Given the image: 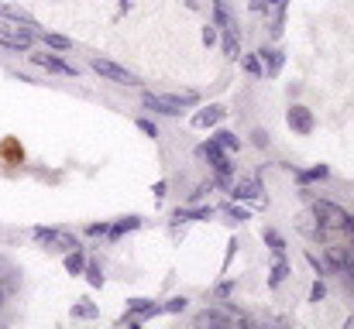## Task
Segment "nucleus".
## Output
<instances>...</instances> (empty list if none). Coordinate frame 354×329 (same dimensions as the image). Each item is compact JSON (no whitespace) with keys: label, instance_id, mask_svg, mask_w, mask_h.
Wrapping results in <instances>:
<instances>
[{"label":"nucleus","instance_id":"c756f323","mask_svg":"<svg viewBox=\"0 0 354 329\" xmlns=\"http://www.w3.org/2000/svg\"><path fill=\"white\" fill-rule=\"evenodd\" d=\"M134 123H138V130H141V134H148V137H158V123H155V120H148V117H138Z\"/></svg>","mask_w":354,"mask_h":329},{"label":"nucleus","instance_id":"2eb2a0df","mask_svg":"<svg viewBox=\"0 0 354 329\" xmlns=\"http://www.w3.org/2000/svg\"><path fill=\"white\" fill-rule=\"evenodd\" d=\"M127 312H131L134 319H151V316L162 312V306L151 302V299H127Z\"/></svg>","mask_w":354,"mask_h":329},{"label":"nucleus","instance_id":"4468645a","mask_svg":"<svg viewBox=\"0 0 354 329\" xmlns=\"http://www.w3.org/2000/svg\"><path fill=\"white\" fill-rule=\"evenodd\" d=\"M231 196L241 199V203H254L261 196V186H258V179H237L231 186Z\"/></svg>","mask_w":354,"mask_h":329},{"label":"nucleus","instance_id":"f8f14e48","mask_svg":"<svg viewBox=\"0 0 354 329\" xmlns=\"http://www.w3.org/2000/svg\"><path fill=\"white\" fill-rule=\"evenodd\" d=\"M258 59H261V69H265V76L272 79V76H279V72H282L286 52H282V48H258Z\"/></svg>","mask_w":354,"mask_h":329},{"label":"nucleus","instance_id":"ddd939ff","mask_svg":"<svg viewBox=\"0 0 354 329\" xmlns=\"http://www.w3.org/2000/svg\"><path fill=\"white\" fill-rule=\"evenodd\" d=\"M286 123H289L296 134H310V130H313V113H310L306 107H289Z\"/></svg>","mask_w":354,"mask_h":329},{"label":"nucleus","instance_id":"a19ab883","mask_svg":"<svg viewBox=\"0 0 354 329\" xmlns=\"http://www.w3.org/2000/svg\"><path fill=\"white\" fill-rule=\"evenodd\" d=\"M265 3H268V7H282L286 0H265Z\"/></svg>","mask_w":354,"mask_h":329},{"label":"nucleus","instance_id":"a211bd4d","mask_svg":"<svg viewBox=\"0 0 354 329\" xmlns=\"http://www.w3.org/2000/svg\"><path fill=\"white\" fill-rule=\"evenodd\" d=\"M261 240H265V247H268L275 257H286V240H282L279 230H261Z\"/></svg>","mask_w":354,"mask_h":329},{"label":"nucleus","instance_id":"a878e982","mask_svg":"<svg viewBox=\"0 0 354 329\" xmlns=\"http://www.w3.org/2000/svg\"><path fill=\"white\" fill-rule=\"evenodd\" d=\"M83 275H86V281H90L93 288H104V268H100L97 261H90V264L83 268Z\"/></svg>","mask_w":354,"mask_h":329},{"label":"nucleus","instance_id":"6ab92c4d","mask_svg":"<svg viewBox=\"0 0 354 329\" xmlns=\"http://www.w3.org/2000/svg\"><path fill=\"white\" fill-rule=\"evenodd\" d=\"M286 278H289V261H286V257H275V264H272V271H268V288H279Z\"/></svg>","mask_w":354,"mask_h":329},{"label":"nucleus","instance_id":"412c9836","mask_svg":"<svg viewBox=\"0 0 354 329\" xmlns=\"http://www.w3.org/2000/svg\"><path fill=\"white\" fill-rule=\"evenodd\" d=\"M292 175H296V179L306 186V182H324V179L330 175V168H327V165H317V168H306V172H299V168H296Z\"/></svg>","mask_w":354,"mask_h":329},{"label":"nucleus","instance_id":"5701e85b","mask_svg":"<svg viewBox=\"0 0 354 329\" xmlns=\"http://www.w3.org/2000/svg\"><path fill=\"white\" fill-rule=\"evenodd\" d=\"M214 24L217 28H224V31H234V21H231V10L221 3V0H214Z\"/></svg>","mask_w":354,"mask_h":329},{"label":"nucleus","instance_id":"4c0bfd02","mask_svg":"<svg viewBox=\"0 0 354 329\" xmlns=\"http://www.w3.org/2000/svg\"><path fill=\"white\" fill-rule=\"evenodd\" d=\"M341 230H344V233L351 237V247H354V217H351V213L344 217V226H341Z\"/></svg>","mask_w":354,"mask_h":329},{"label":"nucleus","instance_id":"58836bf2","mask_svg":"<svg viewBox=\"0 0 354 329\" xmlns=\"http://www.w3.org/2000/svg\"><path fill=\"white\" fill-rule=\"evenodd\" d=\"M165 192H169V182H155V196H158V199H162V196H165Z\"/></svg>","mask_w":354,"mask_h":329},{"label":"nucleus","instance_id":"473e14b6","mask_svg":"<svg viewBox=\"0 0 354 329\" xmlns=\"http://www.w3.org/2000/svg\"><path fill=\"white\" fill-rule=\"evenodd\" d=\"M217 41H221V34H217V24H207V28H203V45H207V48H214Z\"/></svg>","mask_w":354,"mask_h":329},{"label":"nucleus","instance_id":"9d476101","mask_svg":"<svg viewBox=\"0 0 354 329\" xmlns=\"http://www.w3.org/2000/svg\"><path fill=\"white\" fill-rule=\"evenodd\" d=\"M224 113H227L224 107L210 103V107H203V110L193 113V127H196V130H210V127H217V123L224 120Z\"/></svg>","mask_w":354,"mask_h":329},{"label":"nucleus","instance_id":"ea45409f","mask_svg":"<svg viewBox=\"0 0 354 329\" xmlns=\"http://www.w3.org/2000/svg\"><path fill=\"white\" fill-rule=\"evenodd\" d=\"M251 10L261 14V10H268V3H265V0H251Z\"/></svg>","mask_w":354,"mask_h":329},{"label":"nucleus","instance_id":"0eeeda50","mask_svg":"<svg viewBox=\"0 0 354 329\" xmlns=\"http://www.w3.org/2000/svg\"><path fill=\"white\" fill-rule=\"evenodd\" d=\"M31 59V66H38V69H45V72H59V76H80V66H73V62H66V59H59V55H48V52H35V55H28Z\"/></svg>","mask_w":354,"mask_h":329},{"label":"nucleus","instance_id":"dca6fc26","mask_svg":"<svg viewBox=\"0 0 354 329\" xmlns=\"http://www.w3.org/2000/svg\"><path fill=\"white\" fill-rule=\"evenodd\" d=\"M210 213H214V206H179L172 213V219L176 223H193V219H210Z\"/></svg>","mask_w":354,"mask_h":329},{"label":"nucleus","instance_id":"4be33fe9","mask_svg":"<svg viewBox=\"0 0 354 329\" xmlns=\"http://www.w3.org/2000/svg\"><path fill=\"white\" fill-rule=\"evenodd\" d=\"M141 226V217H124V219H118V223H111V233L107 237H124V233H131V230H138Z\"/></svg>","mask_w":354,"mask_h":329},{"label":"nucleus","instance_id":"72a5a7b5","mask_svg":"<svg viewBox=\"0 0 354 329\" xmlns=\"http://www.w3.org/2000/svg\"><path fill=\"white\" fill-rule=\"evenodd\" d=\"M224 213L234 219V223H244V219H251V217H248V210H244V206H234V203H231V206H224Z\"/></svg>","mask_w":354,"mask_h":329},{"label":"nucleus","instance_id":"6e6552de","mask_svg":"<svg viewBox=\"0 0 354 329\" xmlns=\"http://www.w3.org/2000/svg\"><path fill=\"white\" fill-rule=\"evenodd\" d=\"M200 154H203V158H210V165H214L217 179H227V175L234 172V165H231V158H227V151H224L221 144L207 141V144H200Z\"/></svg>","mask_w":354,"mask_h":329},{"label":"nucleus","instance_id":"7c9ffc66","mask_svg":"<svg viewBox=\"0 0 354 329\" xmlns=\"http://www.w3.org/2000/svg\"><path fill=\"white\" fill-rule=\"evenodd\" d=\"M306 261H310V268H313V271H317L320 278H324V275H330V264H327V261H320V257H317L313 250L306 254Z\"/></svg>","mask_w":354,"mask_h":329},{"label":"nucleus","instance_id":"9b49d317","mask_svg":"<svg viewBox=\"0 0 354 329\" xmlns=\"http://www.w3.org/2000/svg\"><path fill=\"white\" fill-rule=\"evenodd\" d=\"M231 323H248V319L234 312H221V309H207L196 316V326H231Z\"/></svg>","mask_w":354,"mask_h":329},{"label":"nucleus","instance_id":"f3484780","mask_svg":"<svg viewBox=\"0 0 354 329\" xmlns=\"http://www.w3.org/2000/svg\"><path fill=\"white\" fill-rule=\"evenodd\" d=\"M35 38H41L48 48H55V52H69L73 48V38H66V34H55V31H35Z\"/></svg>","mask_w":354,"mask_h":329},{"label":"nucleus","instance_id":"bb28decb","mask_svg":"<svg viewBox=\"0 0 354 329\" xmlns=\"http://www.w3.org/2000/svg\"><path fill=\"white\" fill-rule=\"evenodd\" d=\"M73 316L76 319H93L97 316V306H90L86 299H80V306H73Z\"/></svg>","mask_w":354,"mask_h":329},{"label":"nucleus","instance_id":"1a4fd4ad","mask_svg":"<svg viewBox=\"0 0 354 329\" xmlns=\"http://www.w3.org/2000/svg\"><path fill=\"white\" fill-rule=\"evenodd\" d=\"M0 17L3 21H10V24H21V28H28L31 34L38 31V21L28 14V10H21V7H14V3H0Z\"/></svg>","mask_w":354,"mask_h":329},{"label":"nucleus","instance_id":"423d86ee","mask_svg":"<svg viewBox=\"0 0 354 329\" xmlns=\"http://www.w3.org/2000/svg\"><path fill=\"white\" fill-rule=\"evenodd\" d=\"M141 107L145 110H155L158 117H179L183 113V97H165V93H145L141 97Z\"/></svg>","mask_w":354,"mask_h":329},{"label":"nucleus","instance_id":"b1692460","mask_svg":"<svg viewBox=\"0 0 354 329\" xmlns=\"http://www.w3.org/2000/svg\"><path fill=\"white\" fill-rule=\"evenodd\" d=\"M83 268H86V257H83V247H76V250H69V254H66V271H69V275H83Z\"/></svg>","mask_w":354,"mask_h":329},{"label":"nucleus","instance_id":"f03ea898","mask_svg":"<svg viewBox=\"0 0 354 329\" xmlns=\"http://www.w3.org/2000/svg\"><path fill=\"white\" fill-rule=\"evenodd\" d=\"M324 261L330 264V271H337L348 285L354 281V247L348 243V247H341V243H330L327 247V254H324Z\"/></svg>","mask_w":354,"mask_h":329},{"label":"nucleus","instance_id":"c85d7f7f","mask_svg":"<svg viewBox=\"0 0 354 329\" xmlns=\"http://www.w3.org/2000/svg\"><path fill=\"white\" fill-rule=\"evenodd\" d=\"M186 306H189V299H186V295H176V299H169V302L162 306V312H186Z\"/></svg>","mask_w":354,"mask_h":329},{"label":"nucleus","instance_id":"20e7f679","mask_svg":"<svg viewBox=\"0 0 354 329\" xmlns=\"http://www.w3.org/2000/svg\"><path fill=\"white\" fill-rule=\"evenodd\" d=\"M313 217H317V230H341L348 213L327 199H313Z\"/></svg>","mask_w":354,"mask_h":329},{"label":"nucleus","instance_id":"cd10ccee","mask_svg":"<svg viewBox=\"0 0 354 329\" xmlns=\"http://www.w3.org/2000/svg\"><path fill=\"white\" fill-rule=\"evenodd\" d=\"M237 52H241V41H237L234 31H227V34H224V55H227V59H237Z\"/></svg>","mask_w":354,"mask_h":329},{"label":"nucleus","instance_id":"39448f33","mask_svg":"<svg viewBox=\"0 0 354 329\" xmlns=\"http://www.w3.org/2000/svg\"><path fill=\"white\" fill-rule=\"evenodd\" d=\"M31 41H35V34L28 31V28H17V24H0V45L3 48H10V52H31Z\"/></svg>","mask_w":354,"mask_h":329},{"label":"nucleus","instance_id":"2f4dec72","mask_svg":"<svg viewBox=\"0 0 354 329\" xmlns=\"http://www.w3.org/2000/svg\"><path fill=\"white\" fill-rule=\"evenodd\" d=\"M324 299H327V285H324V278H317L310 285V302H324Z\"/></svg>","mask_w":354,"mask_h":329},{"label":"nucleus","instance_id":"393cba45","mask_svg":"<svg viewBox=\"0 0 354 329\" xmlns=\"http://www.w3.org/2000/svg\"><path fill=\"white\" fill-rule=\"evenodd\" d=\"M244 72H248V76H254V79H265V69H261V59H258V52L244 55Z\"/></svg>","mask_w":354,"mask_h":329},{"label":"nucleus","instance_id":"f257e3e1","mask_svg":"<svg viewBox=\"0 0 354 329\" xmlns=\"http://www.w3.org/2000/svg\"><path fill=\"white\" fill-rule=\"evenodd\" d=\"M90 69H93L97 76H104L107 83H118V86H138V76H134L131 69L118 66V62H111V59L93 55V59H90Z\"/></svg>","mask_w":354,"mask_h":329},{"label":"nucleus","instance_id":"aec40b11","mask_svg":"<svg viewBox=\"0 0 354 329\" xmlns=\"http://www.w3.org/2000/svg\"><path fill=\"white\" fill-rule=\"evenodd\" d=\"M210 141H214V144H221L224 151H241V137H237L234 130H227V127H221Z\"/></svg>","mask_w":354,"mask_h":329},{"label":"nucleus","instance_id":"e433bc0d","mask_svg":"<svg viewBox=\"0 0 354 329\" xmlns=\"http://www.w3.org/2000/svg\"><path fill=\"white\" fill-rule=\"evenodd\" d=\"M231 292H234V281H224V285H217V288H214V295H217V299H227Z\"/></svg>","mask_w":354,"mask_h":329},{"label":"nucleus","instance_id":"f704fd0d","mask_svg":"<svg viewBox=\"0 0 354 329\" xmlns=\"http://www.w3.org/2000/svg\"><path fill=\"white\" fill-rule=\"evenodd\" d=\"M251 144L265 151V148H268V130H261V127H258V130H251Z\"/></svg>","mask_w":354,"mask_h":329},{"label":"nucleus","instance_id":"c9c22d12","mask_svg":"<svg viewBox=\"0 0 354 329\" xmlns=\"http://www.w3.org/2000/svg\"><path fill=\"white\" fill-rule=\"evenodd\" d=\"M86 233H90V237H107V233H111V223H93Z\"/></svg>","mask_w":354,"mask_h":329},{"label":"nucleus","instance_id":"7ed1b4c3","mask_svg":"<svg viewBox=\"0 0 354 329\" xmlns=\"http://www.w3.org/2000/svg\"><path fill=\"white\" fill-rule=\"evenodd\" d=\"M31 237H35L38 243H48V247L66 250V254L80 247V240H76L73 233H62V230H55V226H35V230H31Z\"/></svg>","mask_w":354,"mask_h":329}]
</instances>
